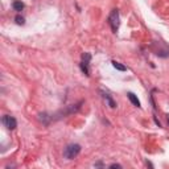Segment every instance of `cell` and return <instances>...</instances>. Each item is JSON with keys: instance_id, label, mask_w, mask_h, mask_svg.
<instances>
[{"instance_id": "cell-1", "label": "cell", "mask_w": 169, "mask_h": 169, "mask_svg": "<svg viewBox=\"0 0 169 169\" xmlns=\"http://www.w3.org/2000/svg\"><path fill=\"white\" fill-rule=\"evenodd\" d=\"M79 152H81V145L79 144H70L65 148L64 156L68 158V160H73V158H75L78 156Z\"/></svg>"}, {"instance_id": "cell-2", "label": "cell", "mask_w": 169, "mask_h": 169, "mask_svg": "<svg viewBox=\"0 0 169 169\" xmlns=\"http://www.w3.org/2000/svg\"><path fill=\"white\" fill-rule=\"evenodd\" d=\"M108 23H110V25H111V29L116 33L119 29V12H118V9H112L110 17H108Z\"/></svg>"}, {"instance_id": "cell-3", "label": "cell", "mask_w": 169, "mask_h": 169, "mask_svg": "<svg viewBox=\"0 0 169 169\" xmlns=\"http://www.w3.org/2000/svg\"><path fill=\"white\" fill-rule=\"evenodd\" d=\"M90 59H91V54L90 53H83L82 54V62H81V70L85 73L86 75H90V69H89V62H90Z\"/></svg>"}, {"instance_id": "cell-4", "label": "cell", "mask_w": 169, "mask_h": 169, "mask_svg": "<svg viewBox=\"0 0 169 169\" xmlns=\"http://www.w3.org/2000/svg\"><path fill=\"white\" fill-rule=\"evenodd\" d=\"M3 123L8 130H15L16 127H17V122H16V119L13 116H8V115H5V116H3Z\"/></svg>"}, {"instance_id": "cell-5", "label": "cell", "mask_w": 169, "mask_h": 169, "mask_svg": "<svg viewBox=\"0 0 169 169\" xmlns=\"http://www.w3.org/2000/svg\"><path fill=\"white\" fill-rule=\"evenodd\" d=\"M101 94H102V98H103L104 101L107 102V104L110 106L111 108H115V107H116V103H115V101L111 98L110 94H107V92H104V91H102V90H101Z\"/></svg>"}, {"instance_id": "cell-6", "label": "cell", "mask_w": 169, "mask_h": 169, "mask_svg": "<svg viewBox=\"0 0 169 169\" xmlns=\"http://www.w3.org/2000/svg\"><path fill=\"white\" fill-rule=\"evenodd\" d=\"M127 97H128V99H130V101L132 102V104H134V106H136V107H140V101H139L137 97L134 94V92H128Z\"/></svg>"}, {"instance_id": "cell-7", "label": "cell", "mask_w": 169, "mask_h": 169, "mask_svg": "<svg viewBox=\"0 0 169 169\" xmlns=\"http://www.w3.org/2000/svg\"><path fill=\"white\" fill-rule=\"evenodd\" d=\"M12 7H13V9H15V11L20 12V11H23V9H24V3L20 2V0H15V2H13V4H12Z\"/></svg>"}, {"instance_id": "cell-8", "label": "cell", "mask_w": 169, "mask_h": 169, "mask_svg": "<svg viewBox=\"0 0 169 169\" xmlns=\"http://www.w3.org/2000/svg\"><path fill=\"white\" fill-rule=\"evenodd\" d=\"M112 66H114V68L116 69V70H119V71H125V70H127V68H125L124 65L119 64V62H116V61L112 62Z\"/></svg>"}, {"instance_id": "cell-9", "label": "cell", "mask_w": 169, "mask_h": 169, "mask_svg": "<svg viewBox=\"0 0 169 169\" xmlns=\"http://www.w3.org/2000/svg\"><path fill=\"white\" fill-rule=\"evenodd\" d=\"M16 24H19V25H24L25 24V20H24V17L23 16H16Z\"/></svg>"}, {"instance_id": "cell-10", "label": "cell", "mask_w": 169, "mask_h": 169, "mask_svg": "<svg viewBox=\"0 0 169 169\" xmlns=\"http://www.w3.org/2000/svg\"><path fill=\"white\" fill-rule=\"evenodd\" d=\"M110 168H122V165H119V164H111Z\"/></svg>"}]
</instances>
